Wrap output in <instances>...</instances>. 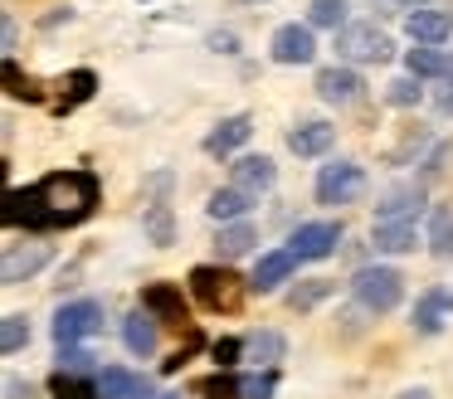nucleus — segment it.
<instances>
[{
  "label": "nucleus",
  "mask_w": 453,
  "mask_h": 399,
  "mask_svg": "<svg viewBox=\"0 0 453 399\" xmlns=\"http://www.w3.org/2000/svg\"><path fill=\"white\" fill-rule=\"evenodd\" d=\"M147 311H151V317H161L166 326H190L186 302H180V292L171 288V282H151V288H147Z\"/></svg>",
  "instance_id": "ddd939ff"
},
{
  "label": "nucleus",
  "mask_w": 453,
  "mask_h": 399,
  "mask_svg": "<svg viewBox=\"0 0 453 399\" xmlns=\"http://www.w3.org/2000/svg\"><path fill=\"white\" fill-rule=\"evenodd\" d=\"M249 5H254V0H249Z\"/></svg>",
  "instance_id": "37998d69"
},
{
  "label": "nucleus",
  "mask_w": 453,
  "mask_h": 399,
  "mask_svg": "<svg viewBox=\"0 0 453 399\" xmlns=\"http://www.w3.org/2000/svg\"><path fill=\"white\" fill-rule=\"evenodd\" d=\"M273 175H278V165L268 161V156H239V161H234V185H239V190H249V195L268 190Z\"/></svg>",
  "instance_id": "a211bd4d"
},
{
  "label": "nucleus",
  "mask_w": 453,
  "mask_h": 399,
  "mask_svg": "<svg viewBox=\"0 0 453 399\" xmlns=\"http://www.w3.org/2000/svg\"><path fill=\"white\" fill-rule=\"evenodd\" d=\"M25 341H30V326H25V317H5V321H0V350H5V356H15Z\"/></svg>",
  "instance_id": "c756f323"
},
{
  "label": "nucleus",
  "mask_w": 453,
  "mask_h": 399,
  "mask_svg": "<svg viewBox=\"0 0 453 399\" xmlns=\"http://www.w3.org/2000/svg\"><path fill=\"white\" fill-rule=\"evenodd\" d=\"M365 190V171L356 161H332L317 175V200L322 204H351Z\"/></svg>",
  "instance_id": "39448f33"
},
{
  "label": "nucleus",
  "mask_w": 453,
  "mask_h": 399,
  "mask_svg": "<svg viewBox=\"0 0 453 399\" xmlns=\"http://www.w3.org/2000/svg\"><path fill=\"white\" fill-rule=\"evenodd\" d=\"M122 341H127L132 356L147 360L151 350H157V317H151L147 307H142V311H127V321H122Z\"/></svg>",
  "instance_id": "4468645a"
},
{
  "label": "nucleus",
  "mask_w": 453,
  "mask_h": 399,
  "mask_svg": "<svg viewBox=\"0 0 453 399\" xmlns=\"http://www.w3.org/2000/svg\"><path fill=\"white\" fill-rule=\"evenodd\" d=\"M336 54L351 58V64H385L390 58V35L375 25H346L336 35Z\"/></svg>",
  "instance_id": "20e7f679"
},
{
  "label": "nucleus",
  "mask_w": 453,
  "mask_h": 399,
  "mask_svg": "<svg viewBox=\"0 0 453 399\" xmlns=\"http://www.w3.org/2000/svg\"><path fill=\"white\" fill-rule=\"evenodd\" d=\"M44 263H50V243H11V249H5V258H0V282H5V288H15V282L35 278Z\"/></svg>",
  "instance_id": "0eeeda50"
},
{
  "label": "nucleus",
  "mask_w": 453,
  "mask_h": 399,
  "mask_svg": "<svg viewBox=\"0 0 453 399\" xmlns=\"http://www.w3.org/2000/svg\"><path fill=\"white\" fill-rule=\"evenodd\" d=\"M93 385H98L103 399H147V380L132 375V370H118V365H108Z\"/></svg>",
  "instance_id": "2eb2a0df"
},
{
  "label": "nucleus",
  "mask_w": 453,
  "mask_h": 399,
  "mask_svg": "<svg viewBox=\"0 0 453 399\" xmlns=\"http://www.w3.org/2000/svg\"><path fill=\"white\" fill-rule=\"evenodd\" d=\"M190 288H196V297L205 302L210 311H239V307H244L249 282H239L229 268H215V263H200V268L190 272Z\"/></svg>",
  "instance_id": "f03ea898"
},
{
  "label": "nucleus",
  "mask_w": 453,
  "mask_h": 399,
  "mask_svg": "<svg viewBox=\"0 0 453 399\" xmlns=\"http://www.w3.org/2000/svg\"><path fill=\"white\" fill-rule=\"evenodd\" d=\"M30 380H5V399H30Z\"/></svg>",
  "instance_id": "4c0bfd02"
},
{
  "label": "nucleus",
  "mask_w": 453,
  "mask_h": 399,
  "mask_svg": "<svg viewBox=\"0 0 453 399\" xmlns=\"http://www.w3.org/2000/svg\"><path fill=\"white\" fill-rule=\"evenodd\" d=\"M147 234L151 243H171V204H151L147 210Z\"/></svg>",
  "instance_id": "72a5a7b5"
},
{
  "label": "nucleus",
  "mask_w": 453,
  "mask_h": 399,
  "mask_svg": "<svg viewBox=\"0 0 453 399\" xmlns=\"http://www.w3.org/2000/svg\"><path fill=\"white\" fill-rule=\"evenodd\" d=\"M273 58H278V64H312V58H317L312 29H307V25H283L273 35Z\"/></svg>",
  "instance_id": "9b49d317"
},
{
  "label": "nucleus",
  "mask_w": 453,
  "mask_h": 399,
  "mask_svg": "<svg viewBox=\"0 0 453 399\" xmlns=\"http://www.w3.org/2000/svg\"><path fill=\"white\" fill-rule=\"evenodd\" d=\"M157 399H180V395H157Z\"/></svg>",
  "instance_id": "79ce46f5"
},
{
  "label": "nucleus",
  "mask_w": 453,
  "mask_h": 399,
  "mask_svg": "<svg viewBox=\"0 0 453 399\" xmlns=\"http://www.w3.org/2000/svg\"><path fill=\"white\" fill-rule=\"evenodd\" d=\"M215 249H219V258H239V253H249L254 249V224H229V229H219Z\"/></svg>",
  "instance_id": "a878e982"
},
{
  "label": "nucleus",
  "mask_w": 453,
  "mask_h": 399,
  "mask_svg": "<svg viewBox=\"0 0 453 399\" xmlns=\"http://www.w3.org/2000/svg\"><path fill=\"white\" fill-rule=\"evenodd\" d=\"M400 399H429V395H424V389H404Z\"/></svg>",
  "instance_id": "a19ab883"
},
{
  "label": "nucleus",
  "mask_w": 453,
  "mask_h": 399,
  "mask_svg": "<svg viewBox=\"0 0 453 399\" xmlns=\"http://www.w3.org/2000/svg\"><path fill=\"white\" fill-rule=\"evenodd\" d=\"M288 341L278 336V331H254V336L244 341V356L254 360V365H273V360H283Z\"/></svg>",
  "instance_id": "412c9836"
},
{
  "label": "nucleus",
  "mask_w": 453,
  "mask_h": 399,
  "mask_svg": "<svg viewBox=\"0 0 453 399\" xmlns=\"http://www.w3.org/2000/svg\"><path fill=\"white\" fill-rule=\"evenodd\" d=\"M371 243H375V253H410L414 249V224H375Z\"/></svg>",
  "instance_id": "5701e85b"
},
{
  "label": "nucleus",
  "mask_w": 453,
  "mask_h": 399,
  "mask_svg": "<svg viewBox=\"0 0 453 399\" xmlns=\"http://www.w3.org/2000/svg\"><path fill=\"white\" fill-rule=\"evenodd\" d=\"M15 39H20L15 35V15H5V58H15Z\"/></svg>",
  "instance_id": "58836bf2"
},
{
  "label": "nucleus",
  "mask_w": 453,
  "mask_h": 399,
  "mask_svg": "<svg viewBox=\"0 0 453 399\" xmlns=\"http://www.w3.org/2000/svg\"><path fill=\"white\" fill-rule=\"evenodd\" d=\"M429 253L434 258H453V210L429 214Z\"/></svg>",
  "instance_id": "393cba45"
},
{
  "label": "nucleus",
  "mask_w": 453,
  "mask_h": 399,
  "mask_svg": "<svg viewBox=\"0 0 453 399\" xmlns=\"http://www.w3.org/2000/svg\"><path fill=\"white\" fill-rule=\"evenodd\" d=\"M307 15H312L317 29H336L346 19V0H312V10H307Z\"/></svg>",
  "instance_id": "c85d7f7f"
},
{
  "label": "nucleus",
  "mask_w": 453,
  "mask_h": 399,
  "mask_svg": "<svg viewBox=\"0 0 453 399\" xmlns=\"http://www.w3.org/2000/svg\"><path fill=\"white\" fill-rule=\"evenodd\" d=\"M88 97H93V73H88V68H79V73H69V97L59 103V112H69V107L88 103Z\"/></svg>",
  "instance_id": "473e14b6"
},
{
  "label": "nucleus",
  "mask_w": 453,
  "mask_h": 399,
  "mask_svg": "<svg viewBox=\"0 0 453 399\" xmlns=\"http://www.w3.org/2000/svg\"><path fill=\"white\" fill-rule=\"evenodd\" d=\"M249 204H254V195L249 190H239V185H225V190H215L210 195V219H219V224H229V219H244L249 214Z\"/></svg>",
  "instance_id": "aec40b11"
},
{
  "label": "nucleus",
  "mask_w": 453,
  "mask_h": 399,
  "mask_svg": "<svg viewBox=\"0 0 453 399\" xmlns=\"http://www.w3.org/2000/svg\"><path fill=\"white\" fill-rule=\"evenodd\" d=\"M351 292L365 311H395L404 297V278L395 268H380V263H375V268H361L351 278Z\"/></svg>",
  "instance_id": "7ed1b4c3"
},
{
  "label": "nucleus",
  "mask_w": 453,
  "mask_h": 399,
  "mask_svg": "<svg viewBox=\"0 0 453 399\" xmlns=\"http://www.w3.org/2000/svg\"><path fill=\"white\" fill-rule=\"evenodd\" d=\"M443 307H453V292H449V288L429 292V297H424L419 307H414V326H419L424 336H434V331L443 326V321H439V317H443Z\"/></svg>",
  "instance_id": "4be33fe9"
},
{
  "label": "nucleus",
  "mask_w": 453,
  "mask_h": 399,
  "mask_svg": "<svg viewBox=\"0 0 453 399\" xmlns=\"http://www.w3.org/2000/svg\"><path fill=\"white\" fill-rule=\"evenodd\" d=\"M93 331H103V302H69V307H59V317H54V341H59V346H79Z\"/></svg>",
  "instance_id": "423d86ee"
},
{
  "label": "nucleus",
  "mask_w": 453,
  "mask_h": 399,
  "mask_svg": "<svg viewBox=\"0 0 453 399\" xmlns=\"http://www.w3.org/2000/svg\"><path fill=\"white\" fill-rule=\"evenodd\" d=\"M98 204V180L88 171H64L44 175L35 190H11L5 195V224H25V229H59V224H79Z\"/></svg>",
  "instance_id": "f257e3e1"
},
{
  "label": "nucleus",
  "mask_w": 453,
  "mask_h": 399,
  "mask_svg": "<svg viewBox=\"0 0 453 399\" xmlns=\"http://www.w3.org/2000/svg\"><path fill=\"white\" fill-rule=\"evenodd\" d=\"M322 297H332V282H326V278H312V282H303V288L288 292V307H293V311H307V307H317Z\"/></svg>",
  "instance_id": "bb28decb"
},
{
  "label": "nucleus",
  "mask_w": 453,
  "mask_h": 399,
  "mask_svg": "<svg viewBox=\"0 0 453 399\" xmlns=\"http://www.w3.org/2000/svg\"><path fill=\"white\" fill-rule=\"evenodd\" d=\"M234 356H244V341H219L215 346V365H234Z\"/></svg>",
  "instance_id": "e433bc0d"
},
{
  "label": "nucleus",
  "mask_w": 453,
  "mask_h": 399,
  "mask_svg": "<svg viewBox=\"0 0 453 399\" xmlns=\"http://www.w3.org/2000/svg\"><path fill=\"white\" fill-rule=\"evenodd\" d=\"M332 142H336V127H326V122H303V127L288 132V146H293L297 156H322Z\"/></svg>",
  "instance_id": "6ab92c4d"
},
{
  "label": "nucleus",
  "mask_w": 453,
  "mask_h": 399,
  "mask_svg": "<svg viewBox=\"0 0 453 399\" xmlns=\"http://www.w3.org/2000/svg\"><path fill=\"white\" fill-rule=\"evenodd\" d=\"M98 356H88V350L79 346H59V375H79V370H88Z\"/></svg>",
  "instance_id": "f704fd0d"
},
{
  "label": "nucleus",
  "mask_w": 453,
  "mask_h": 399,
  "mask_svg": "<svg viewBox=\"0 0 453 399\" xmlns=\"http://www.w3.org/2000/svg\"><path fill=\"white\" fill-rule=\"evenodd\" d=\"M293 268H297L293 249L264 253V258H258V268H254V278H249V288H254V292H273L278 282H288V272H293Z\"/></svg>",
  "instance_id": "dca6fc26"
},
{
  "label": "nucleus",
  "mask_w": 453,
  "mask_h": 399,
  "mask_svg": "<svg viewBox=\"0 0 453 399\" xmlns=\"http://www.w3.org/2000/svg\"><path fill=\"white\" fill-rule=\"evenodd\" d=\"M410 73L414 78H449L453 58L439 54V49H410Z\"/></svg>",
  "instance_id": "b1692460"
},
{
  "label": "nucleus",
  "mask_w": 453,
  "mask_h": 399,
  "mask_svg": "<svg viewBox=\"0 0 453 399\" xmlns=\"http://www.w3.org/2000/svg\"><path fill=\"white\" fill-rule=\"evenodd\" d=\"M249 132H254V117H249V112L225 117V122H219L215 132L205 136V151H210V156H229V151H239V146L249 142Z\"/></svg>",
  "instance_id": "f8f14e48"
},
{
  "label": "nucleus",
  "mask_w": 453,
  "mask_h": 399,
  "mask_svg": "<svg viewBox=\"0 0 453 399\" xmlns=\"http://www.w3.org/2000/svg\"><path fill=\"white\" fill-rule=\"evenodd\" d=\"M361 93H365V83H361L356 68H322V73H317V97H322V103L351 107V103H361Z\"/></svg>",
  "instance_id": "1a4fd4ad"
},
{
  "label": "nucleus",
  "mask_w": 453,
  "mask_h": 399,
  "mask_svg": "<svg viewBox=\"0 0 453 399\" xmlns=\"http://www.w3.org/2000/svg\"><path fill=\"white\" fill-rule=\"evenodd\" d=\"M419 93H424V88H419V78H395V83L390 88H385V103H390V107H414V103H419Z\"/></svg>",
  "instance_id": "cd10ccee"
},
{
  "label": "nucleus",
  "mask_w": 453,
  "mask_h": 399,
  "mask_svg": "<svg viewBox=\"0 0 453 399\" xmlns=\"http://www.w3.org/2000/svg\"><path fill=\"white\" fill-rule=\"evenodd\" d=\"M404 29H410V39H419V44H443V39L453 35V19L443 15V10H414V15L404 19Z\"/></svg>",
  "instance_id": "f3484780"
},
{
  "label": "nucleus",
  "mask_w": 453,
  "mask_h": 399,
  "mask_svg": "<svg viewBox=\"0 0 453 399\" xmlns=\"http://www.w3.org/2000/svg\"><path fill=\"white\" fill-rule=\"evenodd\" d=\"M278 395V375H244L239 380V399H273Z\"/></svg>",
  "instance_id": "2f4dec72"
},
{
  "label": "nucleus",
  "mask_w": 453,
  "mask_h": 399,
  "mask_svg": "<svg viewBox=\"0 0 453 399\" xmlns=\"http://www.w3.org/2000/svg\"><path fill=\"white\" fill-rule=\"evenodd\" d=\"M205 44L215 49V54H234V49H239V39H234V29H215V35H210Z\"/></svg>",
  "instance_id": "c9c22d12"
},
{
  "label": "nucleus",
  "mask_w": 453,
  "mask_h": 399,
  "mask_svg": "<svg viewBox=\"0 0 453 399\" xmlns=\"http://www.w3.org/2000/svg\"><path fill=\"white\" fill-rule=\"evenodd\" d=\"M336 243H342V229H336V224H297L288 249H293L297 263H312V258H332Z\"/></svg>",
  "instance_id": "6e6552de"
},
{
  "label": "nucleus",
  "mask_w": 453,
  "mask_h": 399,
  "mask_svg": "<svg viewBox=\"0 0 453 399\" xmlns=\"http://www.w3.org/2000/svg\"><path fill=\"white\" fill-rule=\"evenodd\" d=\"M54 395L59 399H103L98 385H88V380H79V375H54Z\"/></svg>",
  "instance_id": "7c9ffc66"
},
{
  "label": "nucleus",
  "mask_w": 453,
  "mask_h": 399,
  "mask_svg": "<svg viewBox=\"0 0 453 399\" xmlns=\"http://www.w3.org/2000/svg\"><path fill=\"white\" fill-rule=\"evenodd\" d=\"M439 107H443V112L453 107V78H443V88H439Z\"/></svg>",
  "instance_id": "ea45409f"
},
{
  "label": "nucleus",
  "mask_w": 453,
  "mask_h": 399,
  "mask_svg": "<svg viewBox=\"0 0 453 399\" xmlns=\"http://www.w3.org/2000/svg\"><path fill=\"white\" fill-rule=\"evenodd\" d=\"M419 210H424V190L419 185H400L375 204V224H414Z\"/></svg>",
  "instance_id": "9d476101"
}]
</instances>
